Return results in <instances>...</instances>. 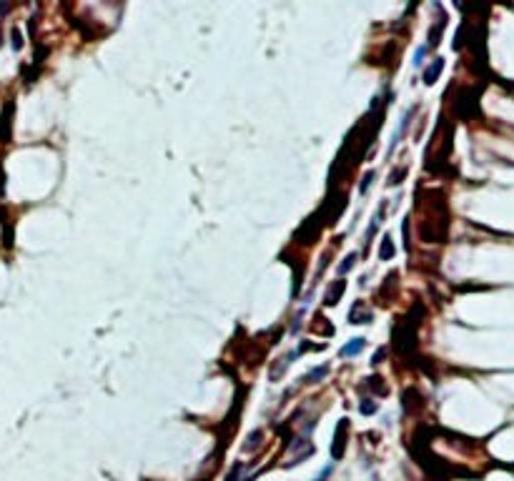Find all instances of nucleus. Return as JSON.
<instances>
[{
    "label": "nucleus",
    "instance_id": "obj_1",
    "mask_svg": "<svg viewBox=\"0 0 514 481\" xmlns=\"http://www.w3.org/2000/svg\"><path fill=\"white\" fill-rule=\"evenodd\" d=\"M417 331H419V316L414 318V311L394 326V346L399 353H409L417 348Z\"/></svg>",
    "mask_w": 514,
    "mask_h": 481
},
{
    "label": "nucleus",
    "instance_id": "obj_2",
    "mask_svg": "<svg viewBox=\"0 0 514 481\" xmlns=\"http://www.w3.org/2000/svg\"><path fill=\"white\" fill-rule=\"evenodd\" d=\"M346 431H349V418H341V421H339V426H336V434H334V446H331L334 459H341V456H344V446H346Z\"/></svg>",
    "mask_w": 514,
    "mask_h": 481
},
{
    "label": "nucleus",
    "instance_id": "obj_3",
    "mask_svg": "<svg viewBox=\"0 0 514 481\" xmlns=\"http://www.w3.org/2000/svg\"><path fill=\"white\" fill-rule=\"evenodd\" d=\"M10 116H13V100H8L3 105V113H0V140L3 143L10 140Z\"/></svg>",
    "mask_w": 514,
    "mask_h": 481
},
{
    "label": "nucleus",
    "instance_id": "obj_4",
    "mask_svg": "<svg viewBox=\"0 0 514 481\" xmlns=\"http://www.w3.org/2000/svg\"><path fill=\"white\" fill-rule=\"evenodd\" d=\"M344 291H346V281H336V283H331V288L326 291V296H324V303L326 306H334V303H339V298L344 296Z\"/></svg>",
    "mask_w": 514,
    "mask_h": 481
},
{
    "label": "nucleus",
    "instance_id": "obj_5",
    "mask_svg": "<svg viewBox=\"0 0 514 481\" xmlns=\"http://www.w3.org/2000/svg\"><path fill=\"white\" fill-rule=\"evenodd\" d=\"M412 116H414V108L412 111H406V116H404V121H401V126H399V131L394 133V138H391V145H389V153L396 148V143L404 138V133H406V128H409V123H412Z\"/></svg>",
    "mask_w": 514,
    "mask_h": 481
},
{
    "label": "nucleus",
    "instance_id": "obj_6",
    "mask_svg": "<svg viewBox=\"0 0 514 481\" xmlns=\"http://www.w3.org/2000/svg\"><path fill=\"white\" fill-rule=\"evenodd\" d=\"M441 68H444V61H441V58H437V61L429 66V68L424 70V83H427V85H434V83H437V78H439Z\"/></svg>",
    "mask_w": 514,
    "mask_h": 481
},
{
    "label": "nucleus",
    "instance_id": "obj_7",
    "mask_svg": "<svg viewBox=\"0 0 514 481\" xmlns=\"http://www.w3.org/2000/svg\"><path fill=\"white\" fill-rule=\"evenodd\" d=\"M391 256H394V241H391V236H384L381 248H379V258H381V261H389Z\"/></svg>",
    "mask_w": 514,
    "mask_h": 481
},
{
    "label": "nucleus",
    "instance_id": "obj_8",
    "mask_svg": "<svg viewBox=\"0 0 514 481\" xmlns=\"http://www.w3.org/2000/svg\"><path fill=\"white\" fill-rule=\"evenodd\" d=\"M364 346H367V341H364V339H354L351 344H346L344 348H341V356H354V353H362V351H364Z\"/></svg>",
    "mask_w": 514,
    "mask_h": 481
},
{
    "label": "nucleus",
    "instance_id": "obj_9",
    "mask_svg": "<svg viewBox=\"0 0 514 481\" xmlns=\"http://www.w3.org/2000/svg\"><path fill=\"white\" fill-rule=\"evenodd\" d=\"M326 373H329V366H319V368H314L311 373H306V384H319L321 379H326Z\"/></svg>",
    "mask_w": 514,
    "mask_h": 481
},
{
    "label": "nucleus",
    "instance_id": "obj_10",
    "mask_svg": "<svg viewBox=\"0 0 514 481\" xmlns=\"http://www.w3.org/2000/svg\"><path fill=\"white\" fill-rule=\"evenodd\" d=\"M371 321V313L369 311H359L356 306H354V311H351V324H369Z\"/></svg>",
    "mask_w": 514,
    "mask_h": 481
},
{
    "label": "nucleus",
    "instance_id": "obj_11",
    "mask_svg": "<svg viewBox=\"0 0 514 481\" xmlns=\"http://www.w3.org/2000/svg\"><path fill=\"white\" fill-rule=\"evenodd\" d=\"M354 263H356V253H349V256H346V258L341 261V266H339V274H341V276H344V274H349Z\"/></svg>",
    "mask_w": 514,
    "mask_h": 481
},
{
    "label": "nucleus",
    "instance_id": "obj_12",
    "mask_svg": "<svg viewBox=\"0 0 514 481\" xmlns=\"http://www.w3.org/2000/svg\"><path fill=\"white\" fill-rule=\"evenodd\" d=\"M374 178H376V173H374V171H369L367 176L362 178V186H359V193H367V191H369V186H371V181H374Z\"/></svg>",
    "mask_w": 514,
    "mask_h": 481
},
{
    "label": "nucleus",
    "instance_id": "obj_13",
    "mask_svg": "<svg viewBox=\"0 0 514 481\" xmlns=\"http://www.w3.org/2000/svg\"><path fill=\"white\" fill-rule=\"evenodd\" d=\"M359 411L364 413V416H369V413H374V411H376V401H371V399H367V401H362Z\"/></svg>",
    "mask_w": 514,
    "mask_h": 481
},
{
    "label": "nucleus",
    "instance_id": "obj_14",
    "mask_svg": "<svg viewBox=\"0 0 514 481\" xmlns=\"http://www.w3.org/2000/svg\"><path fill=\"white\" fill-rule=\"evenodd\" d=\"M406 176V168H399V171H394L391 173V181H389V186H396V183H401V178Z\"/></svg>",
    "mask_w": 514,
    "mask_h": 481
},
{
    "label": "nucleus",
    "instance_id": "obj_15",
    "mask_svg": "<svg viewBox=\"0 0 514 481\" xmlns=\"http://www.w3.org/2000/svg\"><path fill=\"white\" fill-rule=\"evenodd\" d=\"M10 38H13V48H15V50H20V48H23V35H20V30H13V33H10Z\"/></svg>",
    "mask_w": 514,
    "mask_h": 481
},
{
    "label": "nucleus",
    "instance_id": "obj_16",
    "mask_svg": "<svg viewBox=\"0 0 514 481\" xmlns=\"http://www.w3.org/2000/svg\"><path fill=\"white\" fill-rule=\"evenodd\" d=\"M424 56H427V45H422V48L414 53V66H422V63H424Z\"/></svg>",
    "mask_w": 514,
    "mask_h": 481
},
{
    "label": "nucleus",
    "instance_id": "obj_17",
    "mask_svg": "<svg viewBox=\"0 0 514 481\" xmlns=\"http://www.w3.org/2000/svg\"><path fill=\"white\" fill-rule=\"evenodd\" d=\"M384 356H386V348H379V351L374 353V358H371V363H374V366H376V363H381V358H384Z\"/></svg>",
    "mask_w": 514,
    "mask_h": 481
},
{
    "label": "nucleus",
    "instance_id": "obj_18",
    "mask_svg": "<svg viewBox=\"0 0 514 481\" xmlns=\"http://www.w3.org/2000/svg\"><path fill=\"white\" fill-rule=\"evenodd\" d=\"M238 469H241V466H233V471L228 474V479H226V481H233V479H236V476H238Z\"/></svg>",
    "mask_w": 514,
    "mask_h": 481
}]
</instances>
